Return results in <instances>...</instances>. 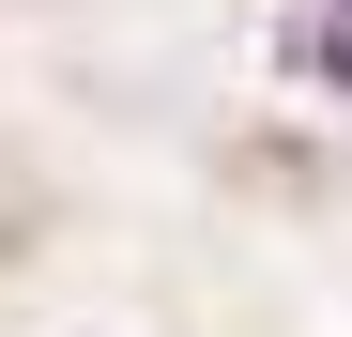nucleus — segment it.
Masks as SVG:
<instances>
[{
    "instance_id": "1",
    "label": "nucleus",
    "mask_w": 352,
    "mask_h": 337,
    "mask_svg": "<svg viewBox=\"0 0 352 337\" xmlns=\"http://www.w3.org/2000/svg\"><path fill=\"white\" fill-rule=\"evenodd\" d=\"M291 77H322V92H352V31H322V16H307V31H291Z\"/></svg>"
},
{
    "instance_id": "2",
    "label": "nucleus",
    "mask_w": 352,
    "mask_h": 337,
    "mask_svg": "<svg viewBox=\"0 0 352 337\" xmlns=\"http://www.w3.org/2000/svg\"><path fill=\"white\" fill-rule=\"evenodd\" d=\"M307 16H322V31H352V0H307Z\"/></svg>"
}]
</instances>
